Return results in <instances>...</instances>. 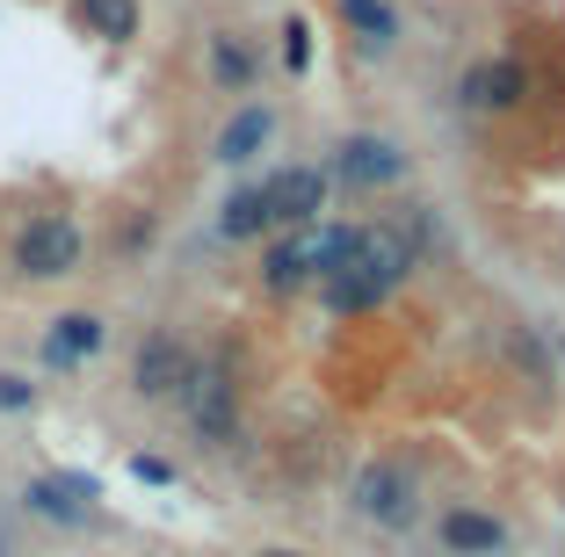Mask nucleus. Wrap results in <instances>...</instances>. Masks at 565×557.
I'll return each mask as SVG.
<instances>
[{
    "label": "nucleus",
    "instance_id": "39448f33",
    "mask_svg": "<svg viewBox=\"0 0 565 557\" xmlns=\"http://www.w3.org/2000/svg\"><path fill=\"white\" fill-rule=\"evenodd\" d=\"M268 196V217L276 225H319V211H327V174L319 167H282V174L262 181Z\"/></svg>",
    "mask_w": 565,
    "mask_h": 557
},
{
    "label": "nucleus",
    "instance_id": "6ab92c4d",
    "mask_svg": "<svg viewBox=\"0 0 565 557\" xmlns=\"http://www.w3.org/2000/svg\"><path fill=\"white\" fill-rule=\"evenodd\" d=\"M131 471L146 478V485H174V463H160V457H131Z\"/></svg>",
    "mask_w": 565,
    "mask_h": 557
},
{
    "label": "nucleus",
    "instance_id": "20e7f679",
    "mask_svg": "<svg viewBox=\"0 0 565 557\" xmlns=\"http://www.w3.org/2000/svg\"><path fill=\"white\" fill-rule=\"evenodd\" d=\"M189 369H196V355H189L174 333H146V341H138V355H131V392L160 406V398H174L189 384Z\"/></svg>",
    "mask_w": 565,
    "mask_h": 557
},
{
    "label": "nucleus",
    "instance_id": "4468645a",
    "mask_svg": "<svg viewBox=\"0 0 565 557\" xmlns=\"http://www.w3.org/2000/svg\"><path fill=\"white\" fill-rule=\"evenodd\" d=\"M268 225H276V217H268V196H262V189H239V196L217 211V232H225V239H262Z\"/></svg>",
    "mask_w": 565,
    "mask_h": 557
},
{
    "label": "nucleus",
    "instance_id": "a211bd4d",
    "mask_svg": "<svg viewBox=\"0 0 565 557\" xmlns=\"http://www.w3.org/2000/svg\"><path fill=\"white\" fill-rule=\"evenodd\" d=\"M305 36H312L305 22H290V30H282V66H290V73H305V58H312V44H305Z\"/></svg>",
    "mask_w": 565,
    "mask_h": 557
},
{
    "label": "nucleus",
    "instance_id": "f8f14e48",
    "mask_svg": "<svg viewBox=\"0 0 565 557\" xmlns=\"http://www.w3.org/2000/svg\"><path fill=\"white\" fill-rule=\"evenodd\" d=\"M443 543H449V550H465V557H493L500 543H508V528H500L493 514H465V507H457V514H443Z\"/></svg>",
    "mask_w": 565,
    "mask_h": 557
},
{
    "label": "nucleus",
    "instance_id": "9d476101",
    "mask_svg": "<svg viewBox=\"0 0 565 557\" xmlns=\"http://www.w3.org/2000/svg\"><path fill=\"white\" fill-rule=\"evenodd\" d=\"M399 146H384V138H355L349 152H341V174L355 181V189H384V181H399Z\"/></svg>",
    "mask_w": 565,
    "mask_h": 557
},
{
    "label": "nucleus",
    "instance_id": "6e6552de",
    "mask_svg": "<svg viewBox=\"0 0 565 557\" xmlns=\"http://www.w3.org/2000/svg\"><path fill=\"white\" fill-rule=\"evenodd\" d=\"M22 507H30L36 522H58V528H87V522H95V500L66 492V485H58V471L30 478V485H22Z\"/></svg>",
    "mask_w": 565,
    "mask_h": 557
},
{
    "label": "nucleus",
    "instance_id": "2eb2a0df",
    "mask_svg": "<svg viewBox=\"0 0 565 557\" xmlns=\"http://www.w3.org/2000/svg\"><path fill=\"white\" fill-rule=\"evenodd\" d=\"M211 73H217V87H247L254 81V58L233 44V36H211Z\"/></svg>",
    "mask_w": 565,
    "mask_h": 557
},
{
    "label": "nucleus",
    "instance_id": "423d86ee",
    "mask_svg": "<svg viewBox=\"0 0 565 557\" xmlns=\"http://www.w3.org/2000/svg\"><path fill=\"white\" fill-rule=\"evenodd\" d=\"M355 514H363V522H384V528L414 522V478H406L399 463H370V471L355 478Z\"/></svg>",
    "mask_w": 565,
    "mask_h": 557
},
{
    "label": "nucleus",
    "instance_id": "f257e3e1",
    "mask_svg": "<svg viewBox=\"0 0 565 557\" xmlns=\"http://www.w3.org/2000/svg\"><path fill=\"white\" fill-rule=\"evenodd\" d=\"M406 239L399 232H355V254L333 268L319 290H327L333 312H377V297H392V282L406 276Z\"/></svg>",
    "mask_w": 565,
    "mask_h": 557
},
{
    "label": "nucleus",
    "instance_id": "dca6fc26",
    "mask_svg": "<svg viewBox=\"0 0 565 557\" xmlns=\"http://www.w3.org/2000/svg\"><path fill=\"white\" fill-rule=\"evenodd\" d=\"M341 15H349L370 44H392V8H377V0H341Z\"/></svg>",
    "mask_w": 565,
    "mask_h": 557
},
{
    "label": "nucleus",
    "instance_id": "7ed1b4c3",
    "mask_svg": "<svg viewBox=\"0 0 565 557\" xmlns=\"http://www.w3.org/2000/svg\"><path fill=\"white\" fill-rule=\"evenodd\" d=\"M174 398H182L189 427H196L203 442L225 449L239 435V384H233V369H225V362H196V369H189V384Z\"/></svg>",
    "mask_w": 565,
    "mask_h": 557
},
{
    "label": "nucleus",
    "instance_id": "9b49d317",
    "mask_svg": "<svg viewBox=\"0 0 565 557\" xmlns=\"http://www.w3.org/2000/svg\"><path fill=\"white\" fill-rule=\"evenodd\" d=\"M73 15H81V30L102 36V44H131L138 36V0H73Z\"/></svg>",
    "mask_w": 565,
    "mask_h": 557
},
{
    "label": "nucleus",
    "instance_id": "f03ea898",
    "mask_svg": "<svg viewBox=\"0 0 565 557\" xmlns=\"http://www.w3.org/2000/svg\"><path fill=\"white\" fill-rule=\"evenodd\" d=\"M81 261H87V232L73 225L66 211L30 217V225L15 232V246H8V268H15L22 282H66V276H81Z\"/></svg>",
    "mask_w": 565,
    "mask_h": 557
},
{
    "label": "nucleus",
    "instance_id": "0eeeda50",
    "mask_svg": "<svg viewBox=\"0 0 565 557\" xmlns=\"http://www.w3.org/2000/svg\"><path fill=\"white\" fill-rule=\"evenodd\" d=\"M102 341H109V326L95 312H58L44 333V369H81L87 355H102Z\"/></svg>",
    "mask_w": 565,
    "mask_h": 557
},
{
    "label": "nucleus",
    "instance_id": "ddd939ff",
    "mask_svg": "<svg viewBox=\"0 0 565 557\" xmlns=\"http://www.w3.org/2000/svg\"><path fill=\"white\" fill-rule=\"evenodd\" d=\"M522 87H530V81H522V66H508V58H500V66H479L465 81V101H471V109H515Z\"/></svg>",
    "mask_w": 565,
    "mask_h": 557
},
{
    "label": "nucleus",
    "instance_id": "1a4fd4ad",
    "mask_svg": "<svg viewBox=\"0 0 565 557\" xmlns=\"http://www.w3.org/2000/svg\"><path fill=\"white\" fill-rule=\"evenodd\" d=\"M268 138H276V116H268L262 101H247V109H239L233 124H225V131H217V160H225V167H247L254 152L268 146Z\"/></svg>",
    "mask_w": 565,
    "mask_h": 557
},
{
    "label": "nucleus",
    "instance_id": "f3484780",
    "mask_svg": "<svg viewBox=\"0 0 565 557\" xmlns=\"http://www.w3.org/2000/svg\"><path fill=\"white\" fill-rule=\"evenodd\" d=\"M36 406V384L30 377H0V413H30Z\"/></svg>",
    "mask_w": 565,
    "mask_h": 557
},
{
    "label": "nucleus",
    "instance_id": "aec40b11",
    "mask_svg": "<svg viewBox=\"0 0 565 557\" xmlns=\"http://www.w3.org/2000/svg\"><path fill=\"white\" fill-rule=\"evenodd\" d=\"M268 557H298V550H268Z\"/></svg>",
    "mask_w": 565,
    "mask_h": 557
}]
</instances>
